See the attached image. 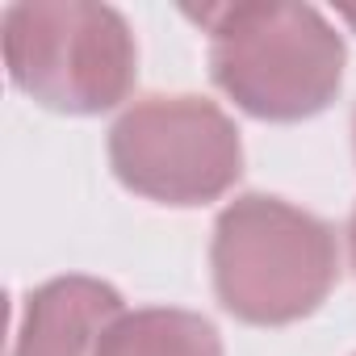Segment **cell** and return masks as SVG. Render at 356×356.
I'll return each instance as SVG.
<instances>
[{"label":"cell","instance_id":"obj_1","mask_svg":"<svg viewBox=\"0 0 356 356\" xmlns=\"http://www.w3.org/2000/svg\"><path fill=\"white\" fill-rule=\"evenodd\" d=\"M210 34V80L260 122H306L343 88V34L293 0H248L193 13Z\"/></svg>","mask_w":356,"mask_h":356},{"label":"cell","instance_id":"obj_4","mask_svg":"<svg viewBox=\"0 0 356 356\" xmlns=\"http://www.w3.org/2000/svg\"><path fill=\"white\" fill-rule=\"evenodd\" d=\"M109 168L138 197L193 210L243 176V138L227 109L193 92H151L109 126Z\"/></svg>","mask_w":356,"mask_h":356},{"label":"cell","instance_id":"obj_8","mask_svg":"<svg viewBox=\"0 0 356 356\" xmlns=\"http://www.w3.org/2000/svg\"><path fill=\"white\" fill-rule=\"evenodd\" d=\"M339 22H348V26L356 30V9H339Z\"/></svg>","mask_w":356,"mask_h":356},{"label":"cell","instance_id":"obj_7","mask_svg":"<svg viewBox=\"0 0 356 356\" xmlns=\"http://www.w3.org/2000/svg\"><path fill=\"white\" fill-rule=\"evenodd\" d=\"M343 235H348V260H352V268H356V210L348 214V231H343Z\"/></svg>","mask_w":356,"mask_h":356},{"label":"cell","instance_id":"obj_6","mask_svg":"<svg viewBox=\"0 0 356 356\" xmlns=\"http://www.w3.org/2000/svg\"><path fill=\"white\" fill-rule=\"evenodd\" d=\"M97 356H227V352L210 318L176 306H143L109 323Z\"/></svg>","mask_w":356,"mask_h":356},{"label":"cell","instance_id":"obj_3","mask_svg":"<svg viewBox=\"0 0 356 356\" xmlns=\"http://www.w3.org/2000/svg\"><path fill=\"white\" fill-rule=\"evenodd\" d=\"M0 42L13 88L51 113H109L138 84V42L113 5L22 0L0 17Z\"/></svg>","mask_w":356,"mask_h":356},{"label":"cell","instance_id":"obj_9","mask_svg":"<svg viewBox=\"0 0 356 356\" xmlns=\"http://www.w3.org/2000/svg\"><path fill=\"white\" fill-rule=\"evenodd\" d=\"M352 151H356V113H352Z\"/></svg>","mask_w":356,"mask_h":356},{"label":"cell","instance_id":"obj_5","mask_svg":"<svg viewBox=\"0 0 356 356\" xmlns=\"http://www.w3.org/2000/svg\"><path fill=\"white\" fill-rule=\"evenodd\" d=\"M126 314L113 285L97 277H51L22 302L13 356H97L109 323Z\"/></svg>","mask_w":356,"mask_h":356},{"label":"cell","instance_id":"obj_2","mask_svg":"<svg viewBox=\"0 0 356 356\" xmlns=\"http://www.w3.org/2000/svg\"><path fill=\"white\" fill-rule=\"evenodd\" d=\"M210 273L227 314L252 327H285L331 298L339 239L331 222L285 197L243 193L214 222Z\"/></svg>","mask_w":356,"mask_h":356}]
</instances>
